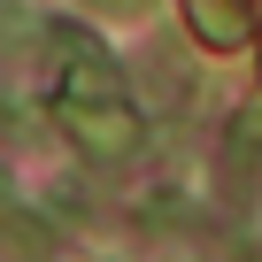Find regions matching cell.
I'll return each mask as SVG.
<instances>
[{
    "mask_svg": "<svg viewBox=\"0 0 262 262\" xmlns=\"http://www.w3.org/2000/svg\"><path fill=\"white\" fill-rule=\"evenodd\" d=\"M47 108H54V131L100 170L131 162L147 139V116L131 100L123 70L85 39V31H54V54H47Z\"/></svg>",
    "mask_w": 262,
    "mask_h": 262,
    "instance_id": "6da1fadb",
    "label": "cell"
},
{
    "mask_svg": "<svg viewBox=\"0 0 262 262\" xmlns=\"http://www.w3.org/2000/svg\"><path fill=\"white\" fill-rule=\"evenodd\" d=\"M254 201H262V116H231L224 155H216V208L247 216Z\"/></svg>",
    "mask_w": 262,
    "mask_h": 262,
    "instance_id": "7a4b0ae2",
    "label": "cell"
},
{
    "mask_svg": "<svg viewBox=\"0 0 262 262\" xmlns=\"http://www.w3.org/2000/svg\"><path fill=\"white\" fill-rule=\"evenodd\" d=\"M185 16H193L201 47L231 54V47H247V39H254V24H262V0H185Z\"/></svg>",
    "mask_w": 262,
    "mask_h": 262,
    "instance_id": "3957f363",
    "label": "cell"
},
{
    "mask_svg": "<svg viewBox=\"0 0 262 262\" xmlns=\"http://www.w3.org/2000/svg\"><path fill=\"white\" fill-rule=\"evenodd\" d=\"M47 224L39 216H0V262H47Z\"/></svg>",
    "mask_w": 262,
    "mask_h": 262,
    "instance_id": "277c9868",
    "label": "cell"
},
{
    "mask_svg": "<svg viewBox=\"0 0 262 262\" xmlns=\"http://www.w3.org/2000/svg\"><path fill=\"white\" fill-rule=\"evenodd\" d=\"M93 16H147V0H85Z\"/></svg>",
    "mask_w": 262,
    "mask_h": 262,
    "instance_id": "5b68a950",
    "label": "cell"
},
{
    "mask_svg": "<svg viewBox=\"0 0 262 262\" xmlns=\"http://www.w3.org/2000/svg\"><path fill=\"white\" fill-rule=\"evenodd\" d=\"M0 24H8V0H0Z\"/></svg>",
    "mask_w": 262,
    "mask_h": 262,
    "instance_id": "8992f818",
    "label": "cell"
},
{
    "mask_svg": "<svg viewBox=\"0 0 262 262\" xmlns=\"http://www.w3.org/2000/svg\"><path fill=\"white\" fill-rule=\"evenodd\" d=\"M0 201H8V178H0Z\"/></svg>",
    "mask_w": 262,
    "mask_h": 262,
    "instance_id": "52a82bcc",
    "label": "cell"
}]
</instances>
